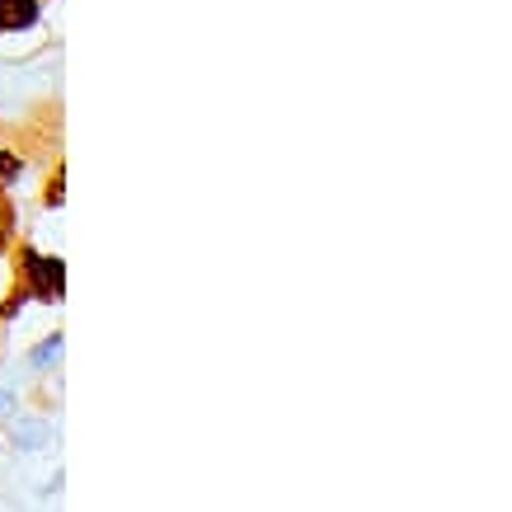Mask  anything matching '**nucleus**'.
<instances>
[{"label": "nucleus", "instance_id": "obj_3", "mask_svg": "<svg viewBox=\"0 0 512 512\" xmlns=\"http://www.w3.org/2000/svg\"><path fill=\"white\" fill-rule=\"evenodd\" d=\"M24 151H19V137H15V127H5L0 123V188L5 184H15L19 174H24Z\"/></svg>", "mask_w": 512, "mask_h": 512}, {"label": "nucleus", "instance_id": "obj_2", "mask_svg": "<svg viewBox=\"0 0 512 512\" xmlns=\"http://www.w3.org/2000/svg\"><path fill=\"white\" fill-rule=\"evenodd\" d=\"M43 19V0H0V33L33 29Z\"/></svg>", "mask_w": 512, "mask_h": 512}, {"label": "nucleus", "instance_id": "obj_5", "mask_svg": "<svg viewBox=\"0 0 512 512\" xmlns=\"http://www.w3.org/2000/svg\"><path fill=\"white\" fill-rule=\"evenodd\" d=\"M57 353H62V329H52L38 348H29V362H33V367H43V362H52Z\"/></svg>", "mask_w": 512, "mask_h": 512}, {"label": "nucleus", "instance_id": "obj_4", "mask_svg": "<svg viewBox=\"0 0 512 512\" xmlns=\"http://www.w3.org/2000/svg\"><path fill=\"white\" fill-rule=\"evenodd\" d=\"M66 202V156H52L47 160V184H43V207H62Z\"/></svg>", "mask_w": 512, "mask_h": 512}, {"label": "nucleus", "instance_id": "obj_1", "mask_svg": "<svg viewBox=\"0 0 512 512\" xmlns=\"http://www.w3.org/2000/svg\"><path fill=\"white\" fill-rule=\"evenodd\" d=\"M15 278L24 282L29 301H43V306H57L66 296V264L57 254H38L29 240L15 245Z\"/></svg>", "mask_w": 512, "mask_h": 512}]
</instances>
